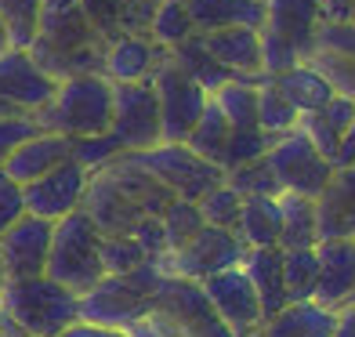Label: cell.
Masks as SVG:
<instances>
[{
  "instance_id": "17",
  "label": "cell",
  "mask_w": 355,
  "mask_h": 337,
  "mask_svg": "<svg viewBox=\"0 0 355 337\" xmlns=\"http://www.w3.org/2000/svg\"><path fill=\"white\" fill-rule=\"evenodd\" d=\"M196 37L239 80H254V84L265 80V73H261V29L225 26V29H211V33H196Z\"/></svg>"
},
{
  "instance_id": "51",
  "label": "cell",
  "mask_w": 355,
  "mask_h": 337,
  "mask_svg": "<svg viewBox=\"0 0 355 337\" xmlns=\"http://www.w3.org/2000/svg\"><path fill=\"white\" fill-rule=\"evenodd\" d=\"M355 164V120L348 123V131L337 146V156H334V167H352Z\"/></svg>"
},
{
  "instance_id": "29",
  "label": "cell",
  "mask_w": 355,
  "mask_h": 337,
  "mask_svg": "<svg viewBox=\"0 0 355 337\" xmlns=\"http://www.w3.org/2000/svg\"><path fill=\"white\" fill-rule=\"evenodd\" d=\"M279 247H315L319 243V221H315V200L301 192H279Z\"/></svg>"
},
{
  "instance_id": "52",
  "label": "cell",
  "mask_w": 355,
  "mask_h": 337,
  "mask_svg": "<svg viewBox=\"0 0 355 337\" xmlns=\"http://www.w3.org/2000/svg\"><path fill=\"white\" fill-rule=\"evenodd\" d=\"M330 337H355V301L337 309V327H334Z\"/></svg>"
},
{
  "instance_id": "23",
  "label": "cell",
  "mask_w": 355,
  "mask_h": 337,
  "mask_svg": "<svg viewBox=\"0 0 355 337\" xmlns=\"http://www.w3.org/2000/svg\"><path fill=\"white\" fill-rule=\"evenodd\" d=\"M80 4L105 40H116L127 33L149 37V19L159 0H80Z\"/></svg>"
},
{
  "instance_id": "46",
  "label": "cell",
  "mask_w": 355,
  "mask_h": 337,
  "mask_svg": "<svg viewBox=\"0 0 355 337\" xmlns=\"http://www.w3.org/2000/svg\"><path fill=\"white\" fill-rule=\"evenodd\" d=\"M315 47L319 51H334V55L355 58V26L352 22H319Z\"/></svg>"
},
{
  "instance_id": "15",
  "label": "cell",
  "mask_w": 355,
  "mask_h": 337,
  "mask_svg": "<svg viewBox=\"0 0 355 337\" xmlns=\"http://www.w3.org/2000/svg\"><path fill=\"white\" fill-rule=\"evenodd\" d=\"M58 80H51L26 47H8L0 51V102H8L22 112H37L55 98Z\"/></svg>"
},
{
  "instance_id": "9",
  "label": "cell",
  "mask_w": 355,
  "mask_h": 337,
  "mask_svg": "<svg viewBox=\"0 0 355 337\" xmlns=\"http://www.w3.org/2000/svg\"><path fill=\"white\" fill-rule=\"evenodd\" d=\"M243 254H247V243L239 239L232 229H218V225H203V229L182 243L178 250H167L159 254V268L167 276H182V279H207L214 272H225L232 265H243Z\"/></svg>"
},
{
  "instance_id": "32",
  "label": "cell",
  "mask_w": 355,
  "mask_h": 337,
  "mask_svg": "<svg viewBox=\"0 0 355 337\" xmlns=\"http://www.w3.org/2000/svg\"><path fill=\"white\" fill-rule=\"evenodd\" d=\"M229 120L221 116V109L214 105V102H207V109H203V116L196 120V127L189 131V138H185V146L196 153V156H203V159H211V164H218L221 167V156H225V141H229Z\"/></svg>"
},
{
  "instance_id": "50",
  "label": "cell",
  "mask_w": 355,
  "mask_h": 337,
  "mask_svg": "<svg viewBox=\"0 0 355 337\" xmlns=\"http://www.w3.org/2000/svg\"><path fill=\"white\" fill-rule=\"evenodd\" d=\"M322 22H352L355 26V0H319Z\"/></svg>"
},
{
  "instance_id": "20",
  "label": "cell",
  "mask_w": 355,
  "mask_h": 337,
  "mask_svg": "<svg viewBox=\"0 0 355 337\" xmlns=\"http://www.w3.org/2000/svg\"><path fill=\"white\" fill-rule=\"evenodd\" d=\"M322 22L319 0H265V26L290 40L301 51V58H309L315 51V29Z\"/></svg>"
},
{
  "instance_id": "31",
  "label": "cell",
  "mask_w": 355,
  "mask_h": 337,
  "mask_svg": "<svg viewBox=\"0 0 355 337\" xmlns=\"http://www.w3.org/2000/svg\"><path fill=\"white\" fill-rule=\"evenodd\" d=\"M261 84H254V80H229L218 91H211V102L221 109L229 127H257V87Z\"/></svg>"
},
{
  "instance_id": "41",
  "label": "cell",
  "mask_w": 355,
  "mask_h": 337,
  "mask_svg": "<svg viewBox=\"0 0 355 337\" xmlns=\"http://www.w3.org/2000/svg\"><path fill=\"white\" fill-rule=\"evenodd\" d=\"M73 141V159L84 164L91 174L102 171L105 164H112L116 156H123V146L112 131H102V135H87V138H69Z\"/></svg>"
},
{
  "instance_id": "14",
  "label": "cell",
  "mask_w": 355,
  "mask_h": 337,
  "mask_svg": "<svg viewBox=\"0 0 355 337\" xmlns=\"http://www.w3.org/2000/svg\"><path fill=\"white\" fill-rule=\"evenodd\" d=\"M200 286H203L207 301L214 304V312L225 319V327H229L236 337H247L265 323L261 301H257V291H254L250 276L243 272V265L214 272V276L200 279Z\"/></svg>"
},
{
  "instance_id": "7",
  "label": "cell",
  "mask_w": 355,
  "mask_h": 337,
  "mask_svg": "<svg viewBox=\"0 0 355 337\" xmlns=\"http://www.w3.org/2000/svg\"><path fill=\"white\" fill-rule=\"evenodd\" d=\"M171 337H236L225 319L214 312V304L207 301L203 286L196 279L182 276H164L153 297L149 312Z\"/></svg>"
},
{
  "instance_id": "33",
  "label": "cell",
  "mask_w": 355,
  "mask_h": 337,
  "mask_svg": "<svg viewBox=\"0 0 355 337\" xmlns=\"http://www.w3.org/2000/svg\"><path fill=\"white\" fill-rule=\"evenodd\" d=\"M315 279H319L315 247L283 250V286H286V297H290V301H312Z\"/></svg>"
},
{
  "instance_id": "22",
  "label": "cell",
  "mask_w": 355,
  "mask_h": 337,
  "mask_svg": "<svg viewBox=\"0 0 355 337\" xmlns=\"http://www.w3.org/2000/svg\"><path fill=\"white\" fill-rule=\"evenodd\" d=\"M334 327H337L334 309H322L319 301H290L247 337H330Z\"/></svg>"
},
{
  "instance_id": "30",
  "label": "cell",
  "mask_w": 355,
  "mask_h": 337,
  "mask_svg": "<svg viewBox=\"0 0 355 337\" xmlns=\"http://www.w3.org/2000/svg\"><path fill=\"white\" fill-rule=\"evenodd\" d=\"M171 51V58L178 62V66H182L192 80H196V84L203 87V91H218L221 84H229V80H239L232 69H225L221 62L207 51V47L200 44V37L192 33L189 40H182V44H174V47H167Z\"/></svg>"
},
{
  "instance_id": "59",
  "label": "cell",
  "mask_w": 355,
  "mask_h": 337,
  "mask_svg": "<svg viewBox=\"0 0 355 337\" xmlns=\"http://www.w3.org/2000/svg\"><path fill=\"white\" fill-rule=\"evenodd\" d=\"M352 167H355V164H352Z\"/></svg>"
},
{
  "instance_id": "16",
  "label": "cell",
  "mask_w": 355,
  "mask_h": 337,
  "mask_svg": "<svg viewBox=\"0 0 355 337\" xmlns=\"http://www.w3.org/2000/svg\"><path fill=\"white\" fill-rule=\"evenodd\" d=\"M315 258H319V279L312 301L337 312L355 297V239H319Z\"/></svg>"
},
{
  "instance_id": "37",
  "label": "cell",
  "mask_w": 355,
  "mask_h": 337,
  "mask_svg": "<svg viewBox=\"0 0 355 337\" xmlns=\"http://www.w3.org/2000/svg\"><path fill=\"white\" fill-rule=\"evenodd\" d=\"M272 146V135L261 127H232L229 141H225V156H221V171L229 174L232 167H243L250 159H261Z\"/></svg>"
},
{
  "instance_id": "34",
  "label": "cell",
  "mask_w": 355,
  "mask_h": 337,
  "mask_svg": "<svg viewBox=\"0 0 355 337\" xmlns=\"http://www.w3.org/2000/svg\"><path fill=\"white\" fill-rule=\"evenodd\" d=\"M297 116H301V112L286 102V94L265 76V84L257 87V127H261V131H268L272 138H279V135H286V131H294Z\"/></svg>"
},
{
  "instance_id": "42",
  "label": "cell",
  "mask_w": 355,
  "mask_h": 337,
  "mask_svg": "<svg viewBox=\"0 0 355 337\" xmlns=\"http://www.w3.org/2000/svg\"><path fill=\"white\" fill-rule=\"evenodd\" d=\"M304 62H312V66L330 80V87L337 94H345V98L355 102V58H345V55H334V51H315L304 58Z\"/></svg>"
},
{
  "instance_id": "49",
  "label": "cell",
  "mask_w": 355,
  "mask_h": 337,
  "mask_svg": "<svg viewBox=\"0 0 355 337\" xmlns=\"http://www.w3.org/2000/svg\"><path fill=\"white\" fill-rule=\"evenodd\" d=\"M55 337H131V330H116V327H98V323H87V319H80L73 323L69 330H62Z\"/></svg>"
},
{
  "instance_id": "39",
  "label": "cell",
  "mask_w": 355,
  "mask_h": 337,
  "mask_svg": "<svg viewBox=\"0 0 355 337\" xmlns=\"http://www.w3.org/2000/svg\"><path fill=\"white\" fill-rule=\"evenodd\" d=\"M225 182H229L239 196H279L283 192L265 156L250 159V164H243V167H232L229 174H225Z\"/></svg>"
},
{
  "instance_id": "48",
  "label": "cell",
  "mask_w": 355,
  "mask_h": 337,
  "mask_svg": "<svg viewBox=\"0 0 355 337\" xmlns=\"http://www.w3.org/2000/svg\"><path fill=\"white\" fill-rule=\"evenodd\" d=\"M22 211H26L22 207V185H15L4 174V167H0V232H4Z\"/></svg>"
},
{
  "instance_id": "47",
  "label": "cell",
  "mask_w": 355,
  "mask_h": 337,
  "mask_svg": "<svg viewBox=\"0 0 355 337\" xmlns=\"http://www.w3.org/2000/svg\"><path fill=\"white\" fill-rule=\"evenodd\" d=\"M135 239V243L149 254V258H159V254H167V239H164V221H159V214H141L138 225L131 232H127Z\"/></svg>"
},
{
  "instance_id": "19",
  "label": "cell",
  "mask_w": 355,
  "mask_h": 337,
  "mask_svg": "<svg viewBox=\"0 0 355 337\" xmlns=\"http://www.w3.org/2000/svg\"><path fill=\"white\" fill-rule=\"evenodd\" d=\"M73 156V141L66 135H55V131H40L33 138H26L19 149H11V156L4 159V174L15 185H29L44 178L51 167H58L62 159Z\"/></svg>"
},
{
  "instance_id": "21",
  "label": "cell",
  "mask_w": 355,
  "mask_h": 337,
  "mask_svg": "<svg viewBox=\"0 0 355 337\" xmlns=\"http://www.w3.org/2000/svg\"><path fill=\"white\" fill-rule=\"evenodd\" d=\"M164 51H167V47L153 44L145 33L116 37V40H109V47H105L102 76L112 80V84H138V80H149Z\"/></svg>"
},
{
  "instance_id": "8",
  "label": "cell",
  "mask_w": 355,
  "mask_h": 337,
  "mask_svg": "<svg viewBox=\"0 0 355 337\" xmlns=\"http://www.w3.org/2000/svg\"><path fill=\"white\" fill-rule=\"evenodd\" d=\"M153 87H156V102H159V141H185L189 131L196 127L203 116L211 91H203L178 62L171 51L159 55L156 69H153Z\"/></svg>"
},
{
  "instance_id": "44",
  "label": "cell",
  "mask_w": 355,
  "mask_h": 337,
  "mask_svg": "<svg viewBox=\"0 0 355 337\" xmlns=\"http://www.w3.org/2000/svg\"><path fill=\"white\" fill-rule=\"evenodd\" d=\"M301 58V51L290 40H283L279 33H272V29H261V73L265 76H279L286 69H294Z\"/></svg>"
},
{
  "instance_id": "12",
  "label": "cell",
  "mask_w": 355,
  "mask_h": 337,
  "mask_svg": "<svg viewBox=\"0 0 355 337\" xmlns=\"http://www.w3.org/2000/svg\"><path fill=\"white\" fill-rule=\"evenodd\" d=\"M87 182H91V171L76 159H62L58 167H51L44 178L22 185V207L29 214H40L47 221H58L73 211H80L84 203V192H87Z\"/></svg>"
},
{
  "instance_id": "35",
  "label": "cell",
  "mask_w": 355,
  "mask_h": 337,
  "mask_svg": "<svg viewBox=\"0 0 355 337\" xmlns=\"http://www.w3.org/2000/svg\"><path fill=\"white\" fill-rule=\"evenodd\" d=\"M196 29H192V19L185 11V0H159L153 19H149V40L159 47H174L189 40Z\"/></svg>"
},
{
  "instance_id": "57",
  "label": "cell",
  "mask_w": 355,
  "mask_h": 337,
  "mask_svg": "<svg viewBox=\"0 0 355 337\" xmlns=\"http://www.w3.org/2000/svg\"><path fill=\"white\" fill-rule=\"evenodd\" d=\"M4 283H8V276H4V268H0V291H4Z\"/></svg>"
},
{
  "instance_id": "40",
  "label": "cell",
  "mask_w": 355,
  "mask_h": 337,
  "mask_svg": "<svg viewBox=\"0 0 355 337\" xmlns=\"http://www.w3.org/2000/svg\"><path fill=\"white\" fill-rule=\"evenodd\" d=\"M0 19L8 26L11 47H29L40 19V0H0Z\"/></svg>"
},
{
  "instance_id": "24",
  "label": "cell",
  "mask_w": 355,
  "mask_h": 337,
  "mask_svg": "<svg viewBox=\"0 0 355 337\" xmlns=\"http://www.w3.org/2000/svg\"><path fill=\"white\" fill-rule=\"evenodd\" d=\"M243 272H247L250 283H254L265 319L276 316L283 304H290L286 286H283V247H247Z\"/></svg>"
},
{
  "instance_id": "27",
  "label": "cell",
  "mask_w": 355,
  "mask_h": 337,
  "mask_svg": "<svg viewBox=\"0 0 355 337\" xmlns=\"http://www.w3.org/2000/svg\"><path fill=\"white\" fill-rule=\"evenodd\" d=\"M268 80L286 94V102L294 105L297 112H315V109H322L337 94L330 87V80L322 76L312 62H297L294 69H286L279 76H268Z\"/></svg>"
},
{
  "instance_id": "54",
  "label": "cell",
  "mask_w": 355,
  "mask_h": 337,
  "mask_svg": "<svg viewBox=\"0 0 355 337\" xmlns=\"http://www.w3.org/2000/svg\"><path fill=\"white\" fill-rule=\"evenodd\" d=\"M11 47V37H8V26H4V19H0V51H8Z\"/></svg>"
},
{
  "instance_id": "13",
  "label": "cell",
  "mask_w": 355,
  "mask_h": 337,
  "mask_svg": "<svg viewBox=\"0 0 355 337\" xmlns=\"http://www.w3.org/2000/svg\"><path fill=\"white\" fill-rule=\"evenodd\" d=\"M51 232L55 221L40 214L22 211L4 232H0V265L8 279H26V276H44L47 268V250H51Z\"/></svg>"
},
{
  "instance_id": "1",
  "label": "cell",
  "mask_w": 355,
  "mask_h": 337,
  "mask_svg": "<svg viewBox=\"0 0 355 337\" xmlns=\"http://www.w3.org/2000/svg\"><path fill=\"white\" fill-rule=\"evenodd\" d=\"M109 40L94 29L80 0H40L37 33L29 40V58L51 76L69 80L80 73H102Z\"/></svg>"
},
{
  "instance_id": "26",
  "label": "cell",
  "mask_w": 355,
  "mask_h": 337,
  "mask_svg": "<svg viewBox=\"0 0 355 337\" xmlns=\"http://www.w3.org/2000/svg\"><path fill=\"white\" fill-rule=\"evenodd\" d=\"M355 120V102L345 98V94H334V98L315 109V112H301L297 116V127L304 135H309V141L322 153L334 164V156H337V146H341V138L348 131V123Z\"/></svg>"
},
{
  "instance_id": "28",
  "label": "cell",
  "mask_w": 355,
  "mask_h": 337,
  "mask_svg": "<svg viewBox=\"0 0 355 337\" xmlns=\"http://www.w3.org/2000/svg\"><path fill=\"white\" fill-rule=\"evenodd\" d=\"M279 196H243L236 236L247 247H279Z\"/></svg>"
},
{
  "instance_id": "2",
  "label": "cell",
  "mask_w": 355,
  "mask_h": 337,
  "mask_svg": "<svg viewBox=\"0 0 355 337\" xmlns=\"http://www.w3.org/2000/svg\"><path fill=\"white\" fill-rule=\"evenodd\" d=\"M164 276L167 272L159 268L156 258H145L138 268L123 272V276H102L87 294H80V319L98 327L131 330L138 319L153 312V297Z\"/></svg>"
},
{
  "instance_id": "4",
  "label": "cell",
  "mask_w": 355,
  "mask_h": 337,
  "mask_svg": "<svg viewBox=\"0 0 355 337\" xmlns=\"http://www.w3.org/2000/svg\"><path fill=\"white\" fill-rule=\"evenodd\" d=\"M33 116L40 120L44 131L66 135V138H87L109 131L112 120V80L102 73H80L62 80L55 98Z\"/></svg>"
},
{
  "instance_id": "3",
  "label": "cell",
  "mask_w": 355,
  "mask_h": 337,
  "mask_svg": "<svg viewBox=\"0 0 355 337\" xmlns=\"http://www.w3.org/2000/svg\"><path fill=\"white\" fill-rule=\"evenodd\" d=\"M0 309L26 337H55L80 323V294L51 276L8 279L0 291Z\"/></svg>"
},
{
  "instance_id": "11",
  "label": "cell",
  "mask_w": 355,
  "mask_h": 337,
  "mask_svg": "<svg viewBox=\"0 0 355 337\" xmlns=\"http://www.w3.org/2000/svg\"><path fill=\"white\" fill-rule=\"evenodd\" d=\"M109 131L120 138L123 153L149 149L159 141V102L153 80L112 84V120Z\"/></svg>"
},
{
  "instance_id": "25",
  "label": "cell",
  "mask_w": 355,
  "mask_h": 337,
  "mask_svg": "<svg viewBox=\"0 0 355 337\" xmlns=\"http://www.w3.org/2000/svg\"><path fill=\"white\" fill-rule=\"evenodd\" d=\"M185 11L196 33H211L225 26H265V0H185Z\"/></svg>"
},
{
  "instance_id": "5",
  "label": "cell",
  "mask_w": 355,
  "mask_h": 337,
  "mask_svg": "<svg viewBox=\"0 0 355 337\" xmlns=\"http://www.w3.org/2000/svg\"><path fill=\"white\" fill-rule=\"evenodd\" d=\"M44 276H51L55 283L69 286L73 294H87L91 286L105 276V268H102V232H98V225L91 221V214L84 211V207L55 221Z\"/></svg>"
},
{
  "instance_id": "55",
  "label": "cell",
  "mask_w": 355,
  "mask_h": 337,
  "mask_svg": "<svg viewBox=\"0 0 355 337\" xmlns=\"http://www.w3.org/2000/svg\"><path fill=\"white\" fill-rule=\"evenodd\" d=\"M0 337H26V334H22L19 327H15V323H8L4 330H0Z\"/></svg>"
},
{
  "instance_id": "36",
  "label": "cell",
  "mask_w": 355,
  "mask_h": 337,
  "mask_svg": "<svg viewBox=\"0 0 355 337\" xmlns=\"http://www.w3.org/2000/svg\"><path fill=\"white\" fill-rule=\"evenodd\" d=\"M159 221H164L167 250H178L182 243H189V239L207 225L203 214H200V207H196V200H178V196L167 203V211L159 214Z\"/></svg>"
},
{
  "instance_id": "45",
  "label": "cell",
  "mask_w": 355,
  "mask_h": 337,
  "mask_svg": "<svg viewBox=\"0 0 355 337\" xmlns=\"http://www.w3.org/2000/svg\"><path fill=\"white\" fill-rule=\"evenodd\" d=\"M44 127L33 112H22V116H0V164L11 156V149H19L26 138L40 135Z\"/></svg>"
},
{
  "instance_id": "58",
  "label": "cell",
  "mask_w": 355,
  "mask_h": 337,
  "mask_svg": "<svg viewBox=\"0 0 355 337\" xmlns=\"http://www.w3.org/2000/svg\"><path fill=\"white\" fill-rule=\"evenodd\" d=\"M0 268H4V265H0Z\"/></svg>"
},
{
  "instance_id": "53",
  "label": "cell",
  "mask_w": 355,
  "mask_h": 337,
  "mask_svg": "<svg viewBox=\"0 0 355 337\" xmlns=\"http://www.w3.org/2000/svg\"><path fill=\"white\" fill-rule=\"evenodd\" d=\"M131 337H171V334L159 327L153 316H145V319H138V323L131 327Z\"/></svg>"
},
{
  "instance_id": "6",
  "label": "cell",
  "mask_w": 355,
  "mask_h": 337,
  "mask_svg": "<svg viewBox=\"0 0 355 337\" xmlns=\"http://www.w3.org/2000/svg\"><path fill=\"white\" fill-rule=\"evenodd\" d=\"M123 159L141 167L145 174H153L178 200H200L203 192H211L214 185L225 182V171L218 164H211V159L196 156L185 141H156L149 149L123 153Z\"/></svg>"
},
{
  "instance_id": "43",
  "label": "cell",
  "mask_w": 355,
  "mask_h": 337,
  "mask_svg": "<svg viewBox=\"0 0 355 337\" xmlns=\"http://www.w3.org/2000/svg\"><path fill=\"white\" fill-rule=\"evenodd\" d=\"M149 254H145L131 236H102V268L105 276H123V272L138 268Z\"/></svg>"
},
{
  "instance_id": "56",
  "label": "cell",
  "mask_w": 355,
  "mask_h": 337,
  "mask_svg": "<svg viewBox=\"0 0 355 337\" xmlns=\"http://www.w3.org/2000/svg\"><path fill=\"white\" fill-rule=\"evenodd\" d=\"M8 323H11V319H8V312H4V309H0V330H4Z\"/></svg>"
},
{
  "instance_id": "38",
  "label": "cell",
  "mask_w": 355,
  "mask_h": 337,
  "mask_svg": "<svg viewBox=\"0 0 355 337\" xmlns=\"http://www.w3.org/2000/svg\"><path fill=\"white\" fill-rule=\"evenodd\" d=\"M196 207H200V214H203L207 225H218V229H232V232H236L243 196H239L229 182H221V185H214L211 192H203V196L196 200Z\"/></svg>"
},
{
  "instance_id": "10",
  "label": "cell",
  "mask_w": 355,
  "mask_h": 337,
  "mask_svg": "<svg viewBox=\"0 0 355 337\" xmlns=\"http://www.w3.org/2000/svg\"><path fill=\"white\" fill-rule=\"evenodd\" d=\"M265 159L283 192H301V196H312V200L327 189L330 174H334V164L312 146L301 127L272 138Z\"/></svg>"
},
{
  "instance_id": "18",
  "label": "cell",
  "mask_w": 355,
  "mask_h": 337,
  "mask_svg": "<svg viewBox=\"0 0 355 337\" xmlns=\"http://www.w3.org/2000/svg\"><path fill=\"white\" fill-rule=\"evenodd\" d=\"M315 221L319 239H355V167H334L315 196Z\"/></svg>"
}]
</instances>
